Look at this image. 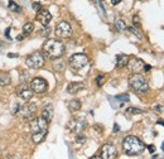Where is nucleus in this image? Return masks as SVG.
<instances>
[{
  "label": "nucleus",
  "instance_id": "nucleus-1",
  "mask_svg": "<svg viewBox=\"0 0 164 159\" xmlns=\"http://www.w3.org/2000/svg\"><path fill=\"white\" fill-rule=\"evenodd\" d=\"M48 130V121L44 117H37L33 119L31 123V131H32V139L35 144L42 143L47 135Z\"/></svg>",
  "mask_w": 164,
  "mask_h": 159
},
{
  "label": "nucleus",
  "instance_id": "nucleus-2",
  "mask_svg": "<svg viewBox=\"0 0 164 159\" xmlns=\"http://www.w3.org/2000/svg\"><path fill=\"white\" fill-rule=\"evenodd\" d=\"M144 149H145L144 143L136 137L129 135L122 140V150H124L126 155H130V157L139 155L144 152Z\"/></svg>",
  "mask_w": 164,
  "mask_h": 159
},
{
  "label": "nucleus",
  "instance_id": "nucleus-3",
  "mask_svg": "<svg viewBox=\"0 0 164 159\" xmlns=\"http://www.w3.org/2000/svg\"><path fill=\"white\" fill-rule=\"evenodd\" d=\"M43 52L47 55V57L52 58V59H56L63 56L64 53V44L59 41V39H47L43 44Z\"/></svg>",
  "mask_w": 164,
  "mask_h": 159
},
{
  "label": "nucleus",
  "instance_id": "nucleus-4",
  "mask_svg": "<svg viewBox=\"0 0 164 159\" xmlns=\"http://www.w3.org/2000/svg\"><path fill=\"white\" fill-rule=\"evenodd\" d=\"M129 85L135 92H138V94H144V92H148V90H149L148 81L140 73H134L129 78Z\"/></svg>",
  "mask_w": 164,
  "mask_h": 159
},
{
  "label": "nucleus",
  "instance_id": "nucleus-5",
  "mask_svg": "<svg viewBox=\"0 0 164 159\" xmlns=\"http://www.w3.org/2000/svg\"><path fill=\"white\" fill-rule=\"evenodd\" d=\"M68 63H70V67L73 71H80V70L85 68L86 66H87L88 58L86 57V55H84V53H76V55L70 57Z\"/></svg>",
  "mask_w": 164,
  "mask_h": 159
},
{
  "label": "nucleus",
  "instance_id": "nucleus-6",
  "mask_svg": "<svg viewBox=\"0 0 164 159\" xmlns=\"http://www.w3.org/2000/svg\"><path fill=\"white\" fill-rule=\"evenodd\" d=\"M44 62H46V58L40 52L33 53V55L28 56L27 59H25V64L28 66L29 68H33V70H38L40 67H43Z\"/></svg>",
  "mask_w": 164,
  "mask_h": 159
},
{
  "label": "nucleus",
  "instance_id": "nucleus-7",
  "mask_svg": "<svg viewBox=\"0 0 164 159\" xmlns=\"http://www.w3.org/2000/svg\"><path fill=\"white\" fill-rule=\"evenodd\" d=\"M35 111H37V106L35 104H25L23 106H20V109L18 111L19 115H22V117L24 119L25 121H29L33 120L34 116H35Z\"/></svg>",
  "mask_w": 164,
  "mask_h": 159
},
{
  "label": "nucleus",
  "instance_id": "nucleus-8",
  "mask_svg": "<svg viewBox=\"0 0 164 159\" xmlns=\"http://www.w3.org/2000/svg\"><path fill=\"white\" fill-rule=\"evenodd\" d=\"M67 126L72 132H75V134H80V132H82L86 129L87 123H86L85 119H82V117H73L68 121Z\"/></svg>",
  "mask_w": 164,
  "mask_h": 159
},
{
  "label": "nucleus",
  "instance_id": "nucleus-9",
  "mask_svg": "<svg viewBox=\"0 0 164 159\" xmlns=\"http://www.w3.org/2000/svg\"><path fill=\"white\" fill-rule=\"evenodd\" d=\"M48 84L44 78H40V77H35L32 80L31 82V90L34 92V94H43V92L47 90Z\"/></svg>",
  "mask_w": 164,
  "mask_h": 159
},
{
  "label": "nucleus",
  "instance_id": "nucleus-10",
  "mask_svg": "<svg viewBox=\"0 0 164 159\" xmlns=\"http://www.w3.org/2000/svg\"><path fill=\"white\" fill-rule=\"evenodd\" d=\"M72 34V26L67 22H59L56 26V35L59 38H68Z\"/></svg>",
  "mask_w": 164,
  "mask_h": 159
},
{
  "label": "nucleus",
  "instance_id": "nucleus-11",
  "mask_svg": "<svg viewBox=\"0 0 164 159\" xmlns=\"http://www.w3.org/2000/svg\"><path fill=\"white\" fill-rule=\"evenodd\" d=\"M100 154H101L100 158H102V159H115L117 157V150L115 148V145L107 143V144L102 145Z\"/></svg>",
  "mask_w": 164,
  "mask_h": 159
},
{
  "label": "nucleus",
  "instance_id": "nucleus-12",
  "mask_svg": "<svg viewBox=\"0 0 164 159\" xmlns=\"http://www.w3.org/2000/svg\"><path fill=\"white\" fill-rule=\"evenodd\" d=\"M126 66L133 73H140V71L144 68V62L139 58H129Z\"/></svg>",
  "mask_w": 164,
  "mask_h": 159
},
{
  "label": "nucleus",
  "instance_id": "nucleus-13",
  "mask_svg": "<svg viewBox=\"0 0 164 159\" xmlns=\"http://www.w3.org/2000/svg\"><path fill=\"white\" fill-rule=\"evenodd\" d=\"M33 94L34 92L29 88V87H27L25 85H20L17 90V95L19 99L24 100V101H29L32 97H33Z\"/></svg>",
  "mask_w": 164,
  "mask_h": 159
},
{
  "label": "nucleus",
  "instance_id": "nucleus-14",
  "mask_svg": "<svg viewBox=\"0 0 164 159\" xmlns=\"http://www.w3.org/2000/svg\"><path fill=\"white\" fill-rule=\"evenodd\" d=\"M38 14H37V20L42 24L43 26H46V25H48L49 24V22L52 20V14L49 13V10H47V9H40L39 11H37Z\"/></svg>",
  "mask_w": 164,
  "mask_h": 159
},
{
  "label": "nucleus",
  "instance_id": "nucleus-15",
  "mask_svg": "<svg viewBox=\"0 0 164 159\" xmlns=\"http://www.w3.org/2000/svg\"><path fill=\"white\" fill-rule=\"evenodd\" d=\"M84 87H85V85L82 82H71L70 85L67 86V92H68V94H71V95H75V94H77L78 91L84 90Z\"/></svg>",
  "mask_w": 164,
  "mask_h": 159
},
{
  "label": "nucleus",
  "instance_id": "nucleus-16",
  "mask_svg": "<svg viewBox=\"0 0 164 159\" xmlns=\"http://www.w3.org/2000/svg\"><path fill=\"white\" fill-rule=\"evenodd\" d=\"M53 114H54L53 106H52V104H48V105L44 106L43 112H42V117H44L46 120L49 123V121H52V119H53Z\"/></svg>",
  "mask_w": 164,
  "mask_h": 159
},
{
  "label": "nucleus",
  "instance_id": "nucleus-17",
  "mask_svg": "<svg viewBox=\"0 0 164 159\" xmlns=\"http://www.w3.org/2000/svg\"><path fill=\"white\" fill-rule=\"evenodd\" d=\"M129 56L128 55H117L116 56V67L117 68H122V67H125V66L128 64V62H129Z\"/></svg>",
  "mask_w": 164,
  "mask_h": 159
},
{
  "label": "nucleus",
  "instance_id": "nucleus-18",
  "mask_svg": "<svg viewBox=\"0 0 164 159\" xmlns=\"http://www.w3.org/2000/svg\"><path fill=\"white\" fill-rule=\"evenodd\" d=\"M68 110L71 112H77L81 110V101L77 100V99H73L68 102Z\"/></svg>",
  "mask_w": 164,
  "mask_h": 159
},
{
  "label": "nucleus",
  "instance_id": "nucleus-19",
  "mask_svg": "<svg viewBox=\"0 0 164 159\" xmlns=\"http://www.w3.org/2000/svg\"><path fill=\"white\" fill-rule=\"evenodd\" d=\"M10 76L9 73H0V87H4L10 85Z\"/></svg>",
  "mask_w": 164,
  "mask_h": 159
},
{
  "label": "nucleus",
  "instance_id": "nucleus-20",
  "mask_svg": "<svg viewBox=\"0 0 164 159\" xmlns=\"http://www.w3.org/2000/svg\"><path fill=\"white\" fill-rule=\"evenodd\" d=\"M33 31H34V24L33 23H27V24H24V26H23V34L24 35H29Z\"/></svg>",
  "mask_w": 164,
  "mask_h": 159
},
{
  "label": "nucleus",
  "instance_id": "nucleus-21",
  "mask_svg": "<svg viewBox=\"0 0 164 159\" xmlns=\"http://www.w3.org/2000/svg\"><path fill=\"white\" fill-rule=\"evenodd\" d=\"M115 26H116V28H117L120 32H124V31H126V28H128L126 24H125V22L122 20V19H120V18L115 20Z\"/></svg>",
  "mask_w": 164,
  "mask_h": 159
},
{
  "label": "nucleus",
  "instance_id": "nucleus-22",
  "mask_svg": "<svg viewBox=\"0 0 164 159\" xmlns=\"http://www.w3.org/2000/svg\"><path fill=\"white\" fill-rule=\"evenodd\" d=\"M144 111L143 110H140V109H136V108H128L126 110H125V114L126 115H140V114H143Z\"/></svg>",
  "mask_w": 164,
  "mask_h": 159
},
{
  "label": "nucleus",
  "instance_id": "nucleus-23",
  "mask_svg": "<svg viewBox=\"0 0 164 159\" xmlns=\"http://www.w3.org/2000/svg\"><path fill=\"white\" fill-rule=\"evenodd\" d=\"M86 140H87V138L82 134V132H80V134H77L76 135V143L78 144V145H84L85 143H86Z\"/></svg>",
  "mask_w": 164,
  "mask_h": 159
},
{
  "label": "nucleus",
  "instance_id": "nucleus-24",
  "mask_svg": "<svg viewBox=\"0 0 164 159\" xmlns=\"http://www.w3.org/2000/svg\"><path fill=\"white\" fill-rule=\"evenodd\" d=\"M8 6H9V9H10V10H13V11H18V13H20V11H22V8H20L18 4H15L14 2H9Z\"/></svg>",
  "mask_w": 164,
  "mask_h": 159
},
{
  "label": "nucleus",
  "instance_id": "nucleus-25",
  "mask_svg": "<svg viewBox=\"0 0 164 159\" xmlns=\"http://www.w3.org/2000/svg\"><path fill=\"white\" fill-rule=\"evenodd\" d=\"M115 100L120 101V104L122 105V102H128V101L130 100V97H129V95L124 94V95H120V96H116V97H115Z\"/></svg>",
  "mask_w": 164,
  "mask_h": 159
},
{
  "label": "nucleus",
  "instance_id": "nucleus-26",
  "mask_svg": "<svg viewBox=\"0 0 164 159\" xmlns=\"http://www.w3.org/2000/svg\"><path fill=\"white\" fill-rule=\"evenodd\" d=\"M49 33H51V28H48V25H46L44 28L39 32V34L42 35V37H48V35H49Z\"/></svg>",
  "mask_w": 164,
  "mask_h": 159
},
{
  "label": "nucleus",
  "instance_id": "nucleus-27",
  "mask_svg": "<svg viewBox=\"0 0 164 159\" xmlns=\"http://www.w3.org/2000/svg\"><path fill=\"white\" fill-rule=\"evenodd\" d=\"M129 32H131L134 35H136V37H138V38H140L141 39V34H140V32H138V31H136L135 28H134V26H130V28H126Z\"/></svg>",
  "mask_w": 164,
  "mask_h": 159
},
{
  "label": "nucleus",
  "instance_id": "nucleus-28",
  "mask_svg": "<svg viewBox=\"0 0 164 159\" xmlns=\"http://www.w3.org/2000/svg\"><path fill=\"white\" fill-rule=\"evenodd\" d=\"M19 109H20V106H19V104H18V102H15V104H13V109H11V112H13V115H15V114H18Z\"/></svg>",
  "mask_w": 164,
  "mask_h": 159
},
{
  "label": "nucleus",
  "instance_id": "nucleus-29",
  "mask_svg": "<svg viewBox=\"0 0 164 159\" xmlns=\"http://www.w3.org/2000/svg\"><path fill=\"white\" fill-rule=\"evenodd\" d=\"M133 24H134V26H139V25H140V20H139V17H138V15H134V18H133Z\"/></svg>",
  "mask_w": 164,
  "mask_h": 159
},
{
  "label": "nucleus",
  "instance_id": "nucleus-30",
  "mask_svg": "<svg viewBox=\"0 0 164 159\" xmlns=\"http://www.w3.org/2000/svg\"><path fill=\"white\" fill-rule=\"evenodd\" d=\"M32 6H33V9H34L35 11H39V10H40V3H38V2H34V3L32 4Z\"/></svg>",
  "mask_w": 164,
  "mask_h": 159
},
{
  "label": "nucleus",
  "instance_id": "nucleus-31",
  "mask_svg": "<svg viewBox=\"0 0 164 159\" xmlns=\"http://www.w3.org/2000/svg\"><path fill=\"white\" fill-rule=\"evenodd\" d=\"M102 78H104V76H101V75L96 78V82H97V85H99V86H101V81H102Z\"/></svg>",
  "mask_w": 164,
  "mask_h": 159
},
{
  "label": "nucleus",
  "instance_id": "nucleus-32",
  "mask_svg": "<svg viewBox=\"0 0 164 159\" xmlns=\"http://www.w3.org/2000/svg\"><path fill=\"white\" fill-rule=\"evenodd\" d=\"M10 29H11V28H8V29L5 31V37H6L8 39H10V41H11V37H10V34H9V33H10Z\"/></svg>",
  "mask_w": 164,
  "mask_h": 159
},
{
  "label": "nucleus",
  "instance_id": "nucleus-33",
  "mask_svg": "<svg viewBox=\"0 0 164 159\" xmlns=\"http://www.w3.org/2000/svg\"><path fill=\"white\" fill-rule=\"evenodd\" d=\"M148 150H149L150 153H154V152H155V147H154V145H149V147H148Z\"/></svg>",
  "mask_w": 164,
  "mask_h": 159
},
{
  "label": "nucleus",
  "instance_id": "nucleus-34",
  "mask_svg": "<svg viewBox=\"0 0 164 159\" xmlns=\"http://www.w3.org/2000/svg\"><path fill=\"white\" fill-rule=\"evenodd\" d=\"M120 130V126H119V124H114V131L115 132H117Z\"/></svg>",
  "mask_w": 164,
  "mask_h": 159
},
{
  "label": "nucleus",
  "instance_id": "nucleus-35",
  "mask_svg": "<svg viewBox=\"0 0 164 159\" xmlns=\"http://www.w3.org/2000/svg\"><path fill=\"white\" fill-rule=\"evenodd\" d=\"M120 2H121V0H111V4L113 5H117Z\"/></svg>",
  "mask_w": 164,
  "mask_h": 159
},
{
  "label": "nucleus",
  "instance_id": "nucleus-36",
  "mask_svg": "<svg viewBox=\"0 0 164 159\" xmlns=\"http://www.w3.org/2000/svg\"><path fill=\"white\" fill-rule=\"evenodd\" d=\"M9 57H10V58H14V57L17 58V57H18V55H14V53H9Z\"/></svg>",
  "mask_w": 164,
  "mask_h": 159
},
{
  "label": "nucleus",
  "instance_id": "nucleus-37",
  "mask_svg": "<svg viewBox=\"0 0 164 159\" xmlns=\"http://www.w3.org/2000/svg\"><path fill=\"white\" fill-rule=\"evenodd\" d=\"M150 68H152L150 66H145V64H144V68H143V70H144V71H149Z\"/></svg>",
  "mask_w": 164,
  "mask_h": 159
},
{
  "label": "nucleus",
  "instance_id": "nucleus-38",
  "mask_svg": "<svg viewBox=\"0 0 164 159\" xmlns=\"http://www.w3.org/2000/svg\"><path fill=\"white\" fill-rule=\"evenodd\" d=\"M155 110H157V111H162L163 108H162V106H155Z\"/></svg>",
  "mask_w": 164,
  "mask_h": 159
},
{
  "label": "nucleus",
  "instance_id": "nucleus-39",
  "mask_svg": "<svg viewBox=\"0 0 164 159\" xmlns=\"http://www.w3.org/2000/svg\"><path fill=\"white\" fill-rule=\"evenodd\" d=\"M158 124H160V125H163V126H164V121H158Z\"/></svg>",
  "mask_w": 164,
  "mask_h": 159
},
{
  "label": "nucleus",
  "instance_id": "nucleus-40",
  "mask_svg": "<svg viewBox=\"0 0 164 159\" xmlns=\"http://www.w3.org/2000/svg\"><path fill=\"white\" fill-rule=\"evenodd\" d=\"M0 44H2V42H0Z\"/></svg>",
  "mask_w": 164,
  "mask_h": 159
}]
</instances>
